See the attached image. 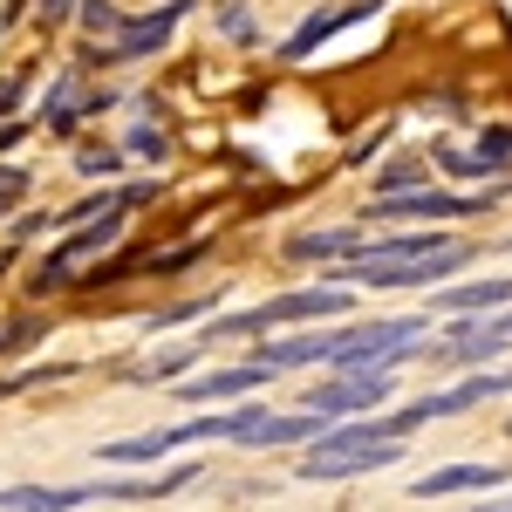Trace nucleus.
<instances>
[{
	"mask_svg": "<svg viewBox=\"0 0 512 512\" xmlns=\"http://www.w3.org/2000/svg\"><path fill=\"white\" fill-rule=\"evenodd\" d=\"M465 267V246H437V253H410V260H376V267H355L362 287H437L444 274Z\"/></svg>",
	"mask_w": 512,
	"mask_h": 512,
	"instance_id": "5",
	"label": "nucleus"
},
{
	"mask_svg": "<svg viewBox=\"0 0 512 512\" xmlns=\"http://www.w3.org/2000/svg\"><path fill=\"white\" fill-rule=\"evenodd\" d=\"M267 376H274V369H267V362H239V369H212V376H192V383H185V403H212V396H239V390H267Z\"/></svg>",
	"mask_w": 512,
	"mask_h": 512,
	"instance_id": "9",
	"label": "nucleus"
},
{
	"mask_svg": "<svg viewBox=\"0 0 512 512\" xmlns=\"http://www.w3.org/2000/svg\"><path fill=\"white\" fill-rule=\"evenodd\" d=\"M512 390V376H465L458 390H437L424 396V403H403L396 417H383V431L403 437V431H417V424H431V417H458V410H472V403H485V396H506Z\"/></svg>",
	"mask_w": 512,
	"mask_h": 512,
	"instance_id": "4",
	"label": "nucleus"
},
{
	"mask_svg": "<svg viewBox=\"0 0 512 512\" xmlns=\"http://www.w3.org/2000/svg\"><path fill=\"white\" fill-rule=\"evenodd\" d=\"M485 308H512V280H478V287H437L431 315H485Z\"/></svg>",
	"mask_w": 512,
	"mask_h": 512,
	"instance_id": "10",
	"label": "nucleus"
},
{
	"mask_svg": "<svg viewBox=\"0 0 512 512\" xmlns=\"http://www.w3.org/2000/svg\"><path fill=\"white\" fill-rule=\"evenodd\" d=\"M89 492L76 485H21V492H0V506L7 512H62V506H82Z\"/></svg>",
	"mask_w": 512,
	"mask_h": 512,
	"instance_id": "12",
	"label": "nucleus"
},
{
	"mask_svg": "<svg viewBox=\"0 0 512 512\" xmlns=\"http://www.w3.org/2000/svg\"><path fill=\"white\" fill-rule=\"evenodd\" d=\"M383 219H472L478 198H458V192H431V185H410V192H383L376 198Z\"/></svg>",
	"mask_w": 512,
	"mask_h": 512,
	"instance_id": "6",
	"label": "nucleus"
},
{
	"mask_svg": "<svg viewBox=\"0 0 512 512\" xmlns=\"http://www.w3.org/2000/svg\"><path fill=\"white\" fill-rule=\"evenodd\" d=\"M410 185H431V178H424V164H390V171L376 178V198H383V192H410Z\"/></svg>",
	"mask_w": 512,
	"mask_h": 512,
	"instance_id": "17",
	"label": "nucleus"
},
{
	"mask_svg": "<svg viewBox=\"0 0 512 512\" xmlns=\"http://www.w3.org/2000/svg\"><path fill=\"white\" fill-rule=\"evenodd\" d=\"M355 14H362V7H342V14H315V21H308L301 35L287 41V62H301V55H308L315 41H328V35H335V28H342V21H355Z\"/></svg>",
	"mask_w": 512,
	"mask_h": 512,
	"instance_id": "15",
	"label": "nucleus"
},
{
	"mask_svg": "<svg viewBox=\"0 0 512 512\" xmlns=\"http://www.w3.org/2000/svg\"><path fill=\"white\" fill-rule=\"evenodd\" d=\"M110 239H117V212H96V226H82L76 239H62V246H55V253H48V260H41L35 287H62V280L76 274L82 260H89V253H96V246H110Z\"/></svg>",
	"mask_w": 512,
	"mask_h": 512,
	"instance_id": "7",
	"label": "nucleus"
},
{
	"mask_svg": "<svg viewBox=\"0 0 512 512\" xmlns=\"http://www.w3.org/2000/svg\"><path fill=\"white\" fill-rule=\"evenodd\" d=\"M178 14H192V0H171V7L144 14V21H123V28H117V55H123V62H130V55H151V48L178 28Z\"/></svg>",
	"mask_w": 512,
	"mask_h": 512,
	"instance_id": "11",
	"label": "nucleus"
},
{
	"mask_svg": "<svg viewBox=\"0 0 512 512\" xmlns=\"http://www.w3.org/2000/svg\"><path fill=\"white\" fill-rule=\"evenodd\" d=\"M355 233L349 226H328V233H301V239H287V253L294 260H335V253H349Z\"/></svg>",
	"mask_w": 512,
	"mask_h": 512,
	"instance_id": "14",
	"label": "nucleus"
},
{
	"mask_svg": "<svg viewBox=\"0 0 512 512\" xmlns=\"http://www.w3.org/2000/svg\"><path fill=\"white\" fill-rule=\"evenodd\" d=\"M349 308V287H335V280H321V287H301V294H280V301H267V308H253V315H233V321H219L212 335H253V328H280V321H328V315H342ZM205 335V342H212Z\"/></svg>",
	"mask_w": 512,
	"mask_h": 512,
	"instance_id": "2",
	"label": "nucleus"
},
{
	"mask_svg": "<svg viewBox=\"0 0 512 512\" xmlns=\"http://www.w3.org/2000/svg\"><path fill=\"white\" fill-rule=\"evenodd\" d=\"M383 396H396V369H342L301 396V410H315L321 424L328 417H355V410H376Z\"/></svg>",
	"mask_w": 512,
	"mask_h": 512,
	"instance_id": "3",
	"label": "nucleus"
},
{
	"mask_svg": "<svg viewBox=\"0 0 512 512\" xmlns=\"http://www.w3.org/2000/svg\"><path fill=\"white\" fill-rule=\"evenodd\" d=\"M499 164H506L499 144H478V151H451V144H444V151H437V171H451V178H492Z\"/></svg>",
	"mask_w": 512,
	"mask_h": 512,
	"instance_id": "13",
	"label": "nucleus"
},
{
	"mask_svg": "<svg viewBox=\"0 0 512 512\" xmlns=\"http://www.w3.org/2000/svg\"><path fill=\"white\" fill-rule=\"evenodd\" d=\"M82 28H89V35H117L123 14L110 7V0H82Z\"/></svg>",
	"mask_w": 512,
	"mask_h": 512,
	"instance_id": "16",
	"label": "nucleus"
},
{
	"mask_svg": "<svg viewBox=\"0 0 512 512\" xmlns=\"http://www.w3.org/2000/svg\"><path fill=\"white\" fill-rule=\"evenodd\" d=\"M69 7H76V0H41V21L55 28V21H69Z\"/></svg>",
	"mask_w": 512,
	"mask_h": 512,
	"instance_id": "18",
	"label": "nucleus"
},
{
	"mask_svg": "<svg viewBox=\"0 0 512 512\" xmlns=\"http://www.w3.org/2000/svg\"><path fill=\"white\" fill-rule=\"evenodd\" d=\"M403 458L383 424H342V431H321V444L301 458V478H362V472H390Z\"/></svg>",
	"mask_w": 512,
	"mask_h": 512,
	"instance_id": "1",
	"label": "nucleus"
},
{
	"mask_svg": "<svg viewBox=\"0 0 512 512\" xmlns=\"http://www.w3.org/2000/svg\"><path fill=\"white\" fill-rule=\"evenodd\" d=\"M506 485V465H444L417 478V499H451V492H492Z\"/></svg>",
	"mask_w": 512,
	"mask_h": 512,
	"instance_id": "8",
	"label": "nucleus"
}]
</instances>
